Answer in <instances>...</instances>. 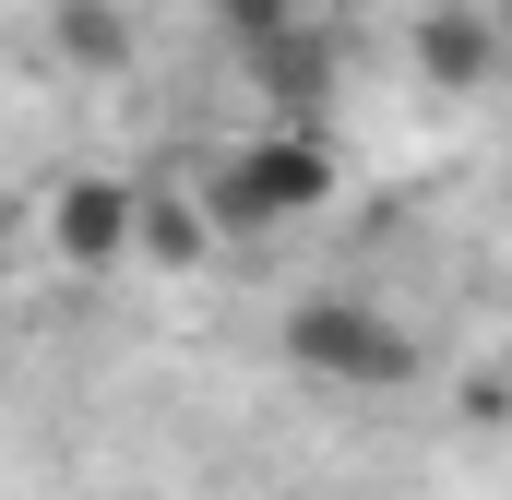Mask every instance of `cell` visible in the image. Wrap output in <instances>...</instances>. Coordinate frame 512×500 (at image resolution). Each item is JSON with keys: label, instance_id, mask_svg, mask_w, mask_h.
Returning <instances> with one entry per match:
<instances>
[{"label": "cell", "instance_id": "1", "mask_svg": "<svg viewBox=\"0 0 512 500\" xmlns=\"http://www.w3.org/2000/svg\"><path fill=\"white\" fill-rule=\"evenodd\" d=\"M322 203H334V131L322 120L251 131V143L203 179V227H227V239H274V227H298V215H322Z\"/></svg>", "mask_w": 512, "mask_h": 500}, {"label": "cell", "instance_id": "2", "mask_svg": "<svg viewBox=\"0 0 512 500\" xmlns=\"http://www.w3.org/2000/svg\"><path fill=\"white\" fill-rule=\"evenodd\" d=\"M286 358L310 381H346V393H393V381H417V334L393 310H370V298H298Z\"/></svg>", "mask_w": 512, "mask_h": 500}, {"label": "cell", "instance_id": "3", "mask_svg": "<svg viewBox=\"0 0 512 500\" xmlns=\"http://www.w3.org/2000/svg\"><path fill=\"white\" fill-rule=\"evenodd\" d=\"M48 250H60L72 274H120L131 250H143V191L108 179V167L60 179V191H48Z\"/></svg>", "mask_w": 512, "mask_h": 500}, {"label": "cell", "instance_id": "4", "mask_svg": "<svg viewBox=\"0 0 512 500\" xmlns=\"http://www.w3.org/2000/svg\"><path fill=\"white\" fill-rule=\"evenodd\" d=\"M429 72H441V84H477V72H489V24H477V12H441V24H429Z\"/></svg>", "mask_w": 512, "mask_h": 500}]
</instances>
